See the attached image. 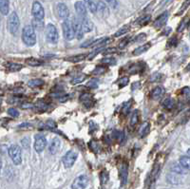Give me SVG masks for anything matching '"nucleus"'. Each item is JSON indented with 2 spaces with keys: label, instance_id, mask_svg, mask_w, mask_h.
I'll return each instance as SVG.
<instances>
[{
  "label": "nucleus",
  "instance_id": "3c124183",
  "mask_svg": "<svg viewBox=\"0 0 190 189\" xmlns=\"http://www.w3.org/2000/svg\"><path fill=\"white\" fill-rule=\"evenodd\" d=\"M36 107L38 108V110H40V111H45V110L47 109L48 106L46 104H39L36 106Z\"/></svg>",
  "mask_w": 190,
  "mask_h": 189
},
{
  "label": "nucleus",
  "instance_id": "2f4dec72",
  "mask_svg": "<svg viewBox=\"0 0 190 189\" xmlns=\"http://www.w3.org/2000/svg\"><path fill=\"white\" fill-rule=\"evenodd\" d=\"M106 71V67L98 66V67H96V68L93 70L92 74H93V75H102V74H104Z\"/></svg>",
  "mask_w": 190,
  "mask_h": 189
},
{
  "label": "nucleus",
  "instance_id": "bb28decb",
  "mask_svg": "<svg viewBox=\"0 0 190 189\" xmlns=\"http://www.w3.org/2000/svg\"><path fill=\"white\" fill-rule=\"evenodd\" d=\"M26 63L30 67H39L43 64V62L41 60L36 58H28L26 60Z\"/></svg>",
  "mask_w": 190,
  "mask_h": 189
},
{
  "label": "nucleus",
  "instance_id": "72a5a7b5",
  "mask_svg": "<svg viewBox=\"0 0 190 189\" xmlns=\"http://www.w3.org/2000/svg\"><path fill=\"white\" fill-rule=\"evenodd\" d=\"M88 146H89L90 149L93 152H98L100 150V146H99V144L97 143L96 141H91L90 143L88 144Z\"/></svg>",
  "mask_w": 190,
  "mask_h": 189
},
{
  "label": "nucleus",
  "instance_id": "ddd939ff",
  "mask_svg": "<svg viewBox=\"0 0 190 189\" xmlns=\"http://www.w3.org/2000/svg\"><path fill=\"white\" fill-rule=\"evenodd\" d=\"M73 24V29H74V34L75 36L77 37V39H82L84 36V31L82 29V25H81V20L80 18L78 19H74V21H72Z\"/></svg>",
  "mask_w": 190,
  "mask_h": 189
},
{
  "label": "nucleus",
  "instance_id": "9b49d317",
  "mask_svg": "<svg viewBox=\"0 0 190 189\" xmlns=\"http://www.w3.org/2000/svg\"><path fill=\"white\" fill-rule=\"evenodd\" d=\"M119 176H120L122 185H124L126 183V182H128V177H129V164L126 163H123L120 165Z\"/></svg>",
  "mask_w": 190,
  "mask_h": 189
},
{
  "label": "nucleus",
  "instance_id": "cd10ccee",
  "mask_svg": "<svg viewBox=\"0 0 190 189\" xmlns=\"http://www.w3.org/2000/svg\"><path fill=\"white\" fill-rule=\"evenodd\" d=\"M97 7H98V11H100L101 14H103V15H105V13L108 14L106 3L105 1H97Z\"/></svg>",
  "mask_w": 190,
  "mask_h": 189
},
{
  "label": "nucleus",
  "instance_id": "ea45409f",
  "mask_svg": "<svg viewBox=\"0 0 190 189\" xmlns=\"http://www.w3.org/2000/svg\"><path fill=\"white\" fill-rule=\"evenodd\" d=\"M177 44H178V39H177V37H176V36H173V37H171V38L168 40V42H167V47H168V48H171V47H176Z\"/></svg>",
  "mask_w": 190,
  "mask_h": 189
},
{
  "label": "nucleus",
  "instance_id": "58836bf2",
  "mask_svg": "<svg viewBox=\"0 0 190 189\" xmlns=\"http://www.w3.org/2000/svg\"><path fill=\"white\" fill-rule=\"evenodd\" d=\"M129 82V77H123V78H121V79L119 80V88H124L125 86H128Z\"/></svg>",
  "mask_w": 190,
  "mask_h": 189
},
{
  "label": "nucleus",
  "instance_id": "473e14b6",
  "mask_svg": "<svg viewBox=\"0 0 190 189\" xmlns=\"http://www.w3.org/2000/svg\"><path fill=\"white\" fill-rule=\"evenodd\" d=\"M86 78H87L86 74L79 75V76L75 77L74 79H72V80H71V84L76 85V84H79V83H82V82H84V81L86 80Z\"/></svg>",
  "mask_w": 190,
  "mask_h": 189
},
{
  "label": "nucleus",
  "instance_id": "4c0bfd02",
  "mask_svg": "<svg viewBox=\"0 0 190 189\" xmlns=\"http://www.w3.org/2000/svg\"><path fill=\"white\" fill-rule=\"evenodd\" d=\"M8 114L13 118H16L19 116V112H18V110L16 108H13V107H11L8 109Z\"/></svg>",
  "mask_w": 190,
  "mask_h": 189
},
{
  "label": "nucleus",
  "instance_id": "f3484780",
  "mask_svg": "<svg viewBox=\"0 0 190 189\" xmlns=\"http://www.w3.org/2000/svg\"><path fill=\"white\" fill-rule=\"evenodd\" d=\"M80 20H81V25H82V29H83L84 34L89 33V31L92 30L93 24H92L90 19H88V17H85V18H80Z\"/></svg>",
  "mask_w": 190,
  "mask_h": 189
},
{
  "label": "nucleus",
  "instance_id": "5701e85b",
  "mask_svg": "<svg viewBox=\"0 0 190 189\" xmlns=\"http://www.w3.org/2000/svg\"><path fill=\"white\" fill-rule=\"evenodd\" d=\"M142 70H144L142 65L141 64V63H137V64H134L129 68V74H138V73H141Z\"/></svg>",
  "mask_w": 190,
  "mask_h": 189
},
{
  "label": "nucleus",
  "instance_id": "f8f14e48",
  "mask_svg": "<svg viewBox=\"0 0 190 189\" xmlns=\"http://www.w3.org/2000/svg\"><path fill=\"white\" fill-rule=\"evenodd\" d=\"M75 11L78 14L79 18L87 17V7L86 2L84 1H76L75 2Z\"/></svg>",
  "mask_w": 190,
  "mask_h": 189
},
{
  "label": "nucleus",
  "instance_id": "a18cd8bd",
  "mask_svg": "<svg viewBox=\"0 0 190 189\" xmlns=\"http://www.w3.org/2000/svg\"><path fill=\"white\" fill-rule=\"evenodd\" d=\"M55 128V124L52 121H49L47 124L43 125V129H52Z\"/></svg>",
  "mask_w": 190,
  "mask_h": 189
},
{
  "label": "nucleus",
  "instance_id": "393cba45",
  "mask_svg": "<svg viewBox=\"0 0 190 189\" xmlns=\"http://www.w3.org/2000/svg\"><path fill=\"white\" fill-rule=\"evenodd\" d=\"M6 67L10 71H13V72L18 71L23 69V65L17 64V63H9V64L6 65Z\"/></svg>",
  "mask_w": 190,
  "mask_h": 189
},
{
  "label": "nucleus",
  "instance_id": "6ab92c4d",
  "mask_svg": "<svg viewBox=\"0 0 190 189\" xmlns=\"http://www.w3.org/2000/svg\"><path fill=\"white\" fill-rule=\"evenodd\" d=\"M163 94H164V88H162V87H156L151 91L150 96H151V99L157 100V99H159L163 95Z\"/></svg>",
  "mask_w": 190,
  "mask_h": 189
},
{
  "label": "nucleus",
  "instance_id": "4be33fe9",
  "mask_svg": "<svg viewBox=\"0 0 190 189\" xmlns=\"http://www.w3.org/2000/svg\"><path fill=\"white\" fill-rule=\"evenodd\" d=\"M10 11V2L7 0H0V12L3 15H7Z\"/></svg>",
  "mask_w": 190,
  "mask_h": 189
},
{
  "label": "nucleus",
  "instance_id": "423d86ee",
  "mask_svg": "<svg viewBox=\"0 0 190 189\" xmlns=\"http://www.w3.org/2000/svg\"><path fill=\"white\" fill-rule=\"evenodd\" d=\"M31 13L34 15V18L35 21H43L45 17V11L43 6L40 2L34 1L33 3V8H31Z\"/></svg>",
  "mask_w": 190,
  "mask_h": 189
},
{
  "label": "nucleus",
  "instance_id": "c756f323",
  "mask_svg": "<svg viewBox=\"0 0 190 189\" xmlns=\"http://www.w3.org/2000/svg\"><path fill=\"white\" fill-rule=\"evenodd\" d=\"M88 5V9L92 13H96L98 11V7H97V1H87L86 2Z\"/></svg>",
  "mask_w": 190,
  "mask_h": 189
},
{
  "label": "nucleus",
  "instance_id": "a878e982",
  "mask_svg": "<svg viewBox=\"0 0 190 189\" xmlns=\"http://www.w3.org/2000/svg\"><path fill=\"white\" fill-rule=\"evenodd\" d=\"M86 58H87V54H78V55L68 57L66 60L69 62H72V63H78V62H81V61L85 60Z\"/></svg>",
  "mask_w": 190,
  "mask_h": 189
},
{
  "label": "nucleus",
  "instance_id": "20e7f679",
  "mask_svg": "<svg viewBox=\"0 0 190 189\" xmlns=\"http://www.w3.org/2000/svg\"><path fill=\"white\" fill-rule=\"evenodd\" d=\"M19 26H20V21H19V17L18 15L16 14V12L12 11L10 16L8 18V29H9V31L12 34H15L18 31V29H19Z\"/></svg>",
  "mask_w": 190,
  "mask_h": 189
},
{
  "label": "nucleus",
  "instance_id": "dca6fc26",
  "mask_svg": "<svg viewBox=\"0 0 190 189\" xmlns=\"http://www.w3.org/2000/svg\"><path fill=\"white\" fill-rule=\"evenodd\" d=\"M60 146H61V141L58 138H54L51 142V144L49 146V152L52 155H54V154H56L59 151Z\"/></svg>",
  "mask_w": 190,
  "mask_h": 189
},
{
  "label": "nucleus",
  "instance_id": "7c9ffc66",
  "mask_svg": "<svg viewBox=\"0 0 190 189\" xmlns=\"http://www.w3.org/2000/svg\"><path fill=\"white\" fill-rule=\"evenodd\" d=\"M163 106L165 108V109H171L173 108L174 106V101L172 98H166L164 102H163Z\"/></svg>",
  "mask_w": 190,
  "mask_h": 189
},
{
  "label": "nucleus",
  "instance_id": "9d476101",
  "mask_svg": "<svg viewBox=\"0 0 190 189\" xmlns=\"http://www.w3.org/2000/svg\"><path fill=\"white\" fill-rule=\"evenodd\" d=\"M56 14H57V17L61 18V19H68L69 15H70V11L67 7L66 4L64 3H58L56 5Z\"/></svg>",
  "mask_w": 190,
  "mask_h": 189
},
{
  "label": "nucleus",
  "instance_id": "de8ad7c7",
  "mask_svg": "<svg viewBox=\"0 0 190 189\" xmlns=\"http://www.w3.org/2000/svg\"><path fill=\"white\" fill-rule=\"evenodd\" d=\"M146 37H147L146 34H140L139 35H137V36L133 39V41L136 42V43H139V42H142V40H145Z\"/></svg>",
  "mask_w": 190,
  "mask_h": 189
},
{
  "label": "nucleus",
  "instance_id": "603ef678",
  "mask_svg": "<svg viewBox=\"0 0 190 189\" xmlns=\"http://www.w3.org/2000/svg\"><path fill=\"white\" fill-rule=\"evenodd\" d=\"M21 107H22L23 109H26V108H31V107H34V106L31 105V104L25 103V104H22V105H21Z\"/></svg>",
  "mask_w": 190,
  "mask_h": 189
},
{
  "label": "nucleus",
  "instance_id": "c03bdc74",
  "mask_svg": "<svg viewBox=\"0 0 190 189\" xmlns=\"http://www.w3.org/2000/svg\"><path fill=\"white\" fill-rule=\"evenodd\" d=\"M171 170L175 173V174H182L183 173V168L181 165H178V164H174L173 167H171Z\"/></svg>",
  "mask_w": 190,
  "mask_h": 189
},
{
  "label": "nucleus",
  "instance_id": "79ce46f5",
  "mask_svg": "<svg viewBox=\"0 0 190 189\" xmlns=\"http://www.w3.org/2000/svg\"><path fill=\"white\" fill-rule=\"evenodd\" d=\"M87 86L89 88H96L98 87V80L97 79H91L89 80V82L87 84Z\"/></svg>",
  "mask_w": 190,
  "mask_h": 189
},
{
  "label": "nucleus",
  "instance_id": "0eeeda50",
  "mask_svg": "<svg viewBox=\"0 0 190 189\" xmlns=\"http://www.w3.org/2000/svg\"><path fill=\"white\" fill-rule=\"evenodd\" d=\"M77 157H78V154L77 152L73 151V150H70L68 151L64 157L62 158V161H63V164H64L65 167L66 168H70L74 163L76 162V159H77Z\"/></svg>",
  "mask_w": 190,
  "mask_h": 189
},
{
  "label": "nucleus",
  "instance_id": "5fc2aeb1",
  "mask_svg": "<svg viewBox=\"0 0 190 189\" xmlns=\"http://www.w3.org/2000/svg\"><path fill=\"white\" fill-rule=\"evenodd\" d=\"M185 20H183L182 21V23H181V25L179 26V28H178V31H182L183 29V28H184V26H185Z\"/></svg>",
  "mask_w": 190,
  "mask_h": 189
},
{
  "label": "nucleus",
  "instance_id": "6e6552de",
  "mask_svg": "<svg viewBox=\"0 0 190 189\" xmlns=\"http://www.w3.org/2000/svg\"><path fill=\"white\" fill-rule=\"evenodd\" d=\"M88 184V178L86 175H81L77 177L72 184H71V189H85Z\"/></svg>",
  "mask_w": 190,
  "mask_h": 189
},
{
  "label": "nucleus",
  "instance_id": "c9c22d12",
  "mask_svg": "<svg viewBox=\"0 0 190 189\" xmlns=\"http://www.w3.org/2000/svg\"><path fill=\"white\" fill-rule=\"evenodd\" d=\"M139 122V113H138V110L133 112L132 116H131V119H130V124L131 125H135L137 124Z\"/></svg>",
  "mask_w": 190,
  "mask_h": 189
},
{
  "label": "nucleus",
  "instance_id": "e433bc0d",
  "mask_svg": "<svg viewBox=\"0 0 190 189\" xmlns=\"http://www.w3.org/2000/svg\"><path fill=\"white\" fill-rule=\"evenodd\" d=\"M128 31H129V27H124V28H122V29H118L116 31L115 34H114V37H120V36L125 34Z\"/></svg>",
  "mask_w": 190,
  "mask_h": 189
},
{
  "label": "nucleus",
  "instance_id": "e2e57ef3",
  "mask_svg": "<svg viewBox=\"0 0 190 189\" xmlns=\"http://www.w3.org/2000/svg\"><path fill=\"white\" fill-rule=\"evenodd\" d=\"M0 21H1V19H0Z\"/></svg>",
  "mask_w": 190,
  "mask_h": 189
},
{
  "label": "nucleus",
  "instance_id": "49530a36",
  "mask_svg": "<svg viewBox=\"0 0 190 189\" xmlns=\"http://www.w3.org/2000/svg\"><path fill=\"white\" fill-rule=\"evenodd\" d=\"M116 52H117V49H115V48H107V49H105L102 53H103L104 55H107V54L115 53Z\"/></svg>",
  "mask_w": 190,
  "mask_h": 189
},
{
  "label": "nucleus",
  "instance_id": "1a4fd4ad",
  "mask_svg": "<svg viewBox=\"0 0 190 189\" xmlns=\"http://www.w3.org/2000/svg\"><path fill=\"white\" fill-rule=\"evenodd\" d=\"M47 145H48V142H47V139L45 136H43V135H36L35 136L34 147L37 153H41L46 148Z\"/></svg>",
  "mask_w": 190,
  "mask_h": 189
},
{
  "label": "nucleus",
  "instance_id": "8fccbe9b",
  "mask_svg": "<svg viewBox=\"0 0 190 189\" xmlns=\"http://www.w3.org/2000/svg\"><path fill=\"white\" fill-rule=\"evenodd\" d=\"M114 137L121 143V142L123 141V139H124V133L122 131H115L114 132Z\"/></svg>",
  "mask_w": 190,
  "mask_h": 189
},
{
  "label": "nucleus",
  "instance_id": "a19ab883",
  "mask_svg": "<svg viewBox=\"0 0 190 189\" xmlns=\"http://www.w3.org/2000/svg\"><path fill=\"white\" fill-rule=\"evenodd\" d=\"M100 180H101V182L102 184H105L108 181V174L106 171H103L101 174H100Z\"/></svg>",
  "mask_w": 190,
  "mask_h": 189
},
{
  "label": "nucleus",
  "instance_id": "412c9836",
  "mask_svg": "<svg viewBox=\"0 0 190 189\" xmlns=\"http://www.w3.org/2000/svg\"><path fill=\"white\" fill-rule=\"evenodd\" d=\"M180 165L182 166L183 169L190 170V157L188 156H182L180 158Z\"/></svg>",
  "mask_w": 190,
  "mask_h": 189
},
{
  "label": "nucleus",
  "instance_id": "39448f33",
  "mask_svg": "<svg viewBox=\"0 0 190 189\" xmlns=\"http://www.w3.org/2000/svg\"><path fill=\"white\" fill-rule=\"evenodd\" d=\"M46 38L47 41L51 44H56L59 39L58 31L54 25L49 24L46 28Z\"/></svg>",
  "mask_w": 190,
  "mask_h": 189
},
{
  "label": "nucleus",
  "instance_id": "aec40b11",
  "mask_svg": "<svg viewBox=\"0 0 190 189\" xmlns=\"http://www.w3.org/2000/svg\"><path fill=\"white\" fill-rule=\"evenodd\" d=\"M151 47V43H147V44H144V45H142L140 47H138V48L136 50L133 51V55H140L142 53H144L148 51V49Z\"/></svg>",
  "mask_w": 190,
  "mask_h": 189
},
{
  "label": "nucleus",
  "instance_id": "6e6d98bb",
  "mask_svg": "<svg viewBox=\"0 0 190 189\" xmlns=\"http://www.w3.org/2000/svg\"><path fill=\"white\" fill-rule=\"evenodd\" d=\"M171 31V28H166V29H165V30L163 31V35H168V34L170 33Z\"/></svg>",
  "mask_w": 190,
  "mask_h": 189
},
{
  "label": "nucleus",
  "instance_id": "f704fd0d",
  "mask_svg": "<svg viewBox=\"0 0 190 189\" xmlns=\"http://www.w3.org/2000/svg\"><path fill=\"white\" fill-rule=\"evenodd\" d=\"M101 62L104 63V64H106V65H115L116 64L115 58H112V57H106V58L102 59Z\"/></svg>",
  "mask_w": 190,
  "mask_h": 189
},
{
  "label": "nucleus",
  "instance_id": "2eb2a0df",
  "mask_svg": "<svg viewBox=\"0 0 190 189\" xmlns=\"http://www.w3.org/2000/svg\"><path fill=\"white\" fill-rule=\"evenodd\" d=\"M80 100H81V102L84 104V106L86 107H91L93 106V104H94L93 96L91 95L90 93H88V92L83 93L82 95L80 96Z\"/></svg>",
  "mask_w": 190,
  "mask_h": 189
},
{
  "label": "nucleus",
  "instance_id": "b1692460",
  "mask_svg": "<svg viewBox=\"0 0 190 189\" xmlns=\"http://www.w3.org/2000/svg\"><path fill=\"white\" fill-rule=\"evenodd\" d=\"M151 20V16L149 14H146V15H142L140 18H138L136 20V24L140 25V26H145L147 24H148Z\"/></svg>",
  "mask_w": 190,
  "mask_h": 189
},
{
  "label": "nucleus",
  "instance_id": "a211bd4d",
  "mask_svg": "<svg viewBox=\"0 0 190 189\" xmlns=\"http://www.w3.org/2000/svg\"><path fill=\"white\" fill-rule=\"evenodd\" d=\"M149 131H150V123L145 122L141 125V128L139 129V135L141 138H144L149 133Z\"/></svg>",
  "mask_w": 190,
  "mask_h": 189
},
{
  "label": "nucleus",
  "instance_id": "f257e3e1",
  "mask_svg": "<svg viewBox=\"0 0 190 189\" xmlns=\"http://www.w3.org/2000/svg\"><path fill=\"white\" fill-rule=\"evenodd\" d=\"M22 40L29 47H33L36 44V34L34 27L31 25H27L23 28Z\"/></svg>",
  "mask_w": 190,
  "mask_h": 189
},
{
  "label": "nucleus",
  "instance_id": "680f3d73",
  "mask_svg": "<svg viewBox=\"0 0 190 189\" xmlns=\"http://www.w3.org/2000/svg\"><path fill=\"white\" fill-rule=\"evenodd\" d=\"M0 104H1V99H0Z\"/></svg>",
  "mask_w": 190,
  "mask_h": 189
},
{
  "label": "nucleus",
  "instance_id": "bf43d9fd",
  "mask_svg": "<svg viewBox=\"0 0 190 189\" xmlns=\"http://www.w3.org/2000/svg\"><path fill=\"white\" fill-rule=\"evenodd\" d=\"M1 169H2V161L0 159V171H1Z\"/></svg>",
  "mask_w": 190,
  "mask_h": 189
},
{
  "label": "nucleus",
  "instance_id": "7ed1b4c3",
  "mask_svg": "<svg viewBox=\"0 0 190 189\" xmlns=\"http://www.w3.org/2000/svg\"><path fill=\"white\" fill-rule=\"evenodd\" d=\"M62 29H63V34L66 40L70 41L74 38L75 34L73 29V24L70 19H65L64 22L62 23Z\"/></svg>",
  "mask_w": 190,
  "mask_h": 189
},
{
  "label": "nucleus",
  "instance_id": "13d9d810",
  "mask_svg": "<svg viewBox=\"0 0 190 189\" xmlns=\"http://www.w3.org/2000/svg\"><path fill=\"white\" fill-rule=\"evenodd\" d=\"M186 70H188V71L190 70V63H189V64L187 65V67H186Z\"/></svg>",
  "mask_w": 190,
  "mask_h": 189
},
{
  "label": "nucleus",
  "instance_id": "09e8293b",
  "mask_svg": "<svg viewBox=\"0 0 190 189\" xmlns=\"http://www.w3.org/2000/svg\"><path fill=\"white\" fill-rule=\"evenodd\" d=\"M129 40H130V38H124V39H123V40L119 43V48H120V49H124V47L129 44Z\"/></svg>",
  "mask_w": 190,
  "mask_h": 189
},
{
  "label": "nucleus",
  "instance_id": "052dcab7",
  "mask_svg": "<svg viewBox=\"0 0 190 189\" xmlns=\"http://www.w3.org/2000/svg\"><path fill=\"white\" fill-rule=\"evenodd\" d=\"M187 153H188V155H190V148H188V150H187Z\"/></svg>",
  "mask_w": 190,
  "mask_h": 189
},
{
  "label": "nucleus",
  "instance_id": "864d4df0",
  "mask_svg": "<svg viewBox=\"0 0 190 189\" xmlns=\"http://www.w3.org/2000/svg\"><path fill=\"white\" fill-rule=\"evenodd\" d=\"M106 3H108V4H110L111 6H113L114 9H116V8L118 7V4H119L118 1H106Z\"/></svg>",
  "mask_w": 190,
  "mask_h": 189
},
{
  "label": "nucleus",
  "instance_id": "4468645a",
  "mask_svg": "<svg viewBox=\"0 0 190 189\" xmlns=\"http://www.w3.org/2000/svg\"><path fill=\"white\" fill-rule=\"evenodd\" d=\"M167 19H168V11H164V12H163L162 14H160L159 16L156 18V20L154 21V23H153L154 28H156V29L162 28V27L166 23Z\"/></svg>",
  "mask_w": 190,
  "mask_h": 189
},
{
  "label": "nucleus",
  "instance_id": "37998d69",
  "mask_svg": "<svg viewBox=\"0 0 190 189\" xmlns=\"http://www.w3.org/2000/svg\"><path fill=\"white\" fill-rule=\"evenodd\" d=\"M130 107H131V101H129L128 104H125L124 106H123V109H122V113L123 114H128L129 112V109H130Z\"/></svg>",
  "mask_w": 190,
  "mask_h": 189
},
{
  "label": "nucleus",
  "instance_id": "c85d7f7f",
  "mask_svg": "<svg viewBox=\"0 0 190 189\" xmlns=\"http://www.w3.org/2000/svg\"><path fill=\"white\" fill-rule=\"evenodd\" d=\"M44 85V81L41 79H33L28 82V86L29 88H39Z\"/></svg>",
  "mask_w": 190,
  "mask_h": 189
},
{
  "label": "nucleus",
  "instance_id": "4d7b16f0",
  "mask_svg": "<svg viewBox=\"0 0 190 189\" xmlns=\"http://www.w3.org/2000/svg\"><path fill=\"white\" fill-rule=\"evenodd\" d=\"M25 141H28V142H29V140L28 138H27V139H25ZM22 146H23L24 147H26V148L28 147V144H27V143H25V142H24L23 140H22Z\"/></svg>",
  "mask_w": 190,
  "mask_h": 189
},
{
  "label": "nucleus",
  "instance_id": "f03ea898",
  "mask_svg": "<svg viewBox=\"0 0 190 189\" xmlns=\"http://www.w3.org/2000/svg\"><path fill=\"white\" fill-rule=\"evenodd\" d=\"M9 155L12 163L15 165H19L22 163V152L21 147L17 145H11L9 148Z\"/></svg>",
  "mask_w": 190,
  "mask_h": 189
}]
</instances>
